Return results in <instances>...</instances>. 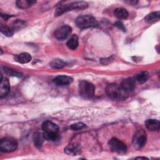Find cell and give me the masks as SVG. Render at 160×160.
I'll return each mask as SVG.
<instances>
[{
	"label": "cell",
	"mask_w": 160,
	"mask_h": 160,
	"mask_svg": "<svg viewBox=\"0 0 160 160\" xmlns=\"http://www.w3.org/2000/svg\"><path fill=\"white\" fill-rule=\"evenodd\" d=\"M106 90L107 94L110 98L117 101L125 100L127 99L129 94V93L126 92L121 86V85L114 83L108 84Z\"/></svg>",
	"instance_id": "6da1fadb"
},
{
	"label": "cell",
	"mask_w": 160,
	"mask_h": 160,
	"mask_svg": "<svg viewBox=\"0 0 160 160\" xmlns=\"http://www.w3.org/2000/svg\"><path fill=\"white\" fill-rule=\"evenodd\" d=\"M88 6V4L85 1H75L69 4H62L59 6L54 12L56 16H61L63 13L71 11L73 9H86Z\"/></svg>",
	"instance_id": "7a4b0ae2"
},
{
	"label": "cell",
	"mask_w": 160,
	"mask_h": 160,
	"mask_svg": "<svg viewBox=\"0 0 160 160\" xmlns=\"http://www.w3.org/2000/svg\"><path fill=\"white\" fill-rule=\"evenodd\" d=\"M79 95L84 99H91L94 96L95 88L90 82L82 80L79 83Z\"/></svg>",
	"instance_id": "3957f363"
},
{
	"label": "cell",
	"mask_w": 160,
	"mask_h": 160,
	"mask_svg": "<svg viewBox=\"0 0 160 160\" xmlns=\"http://www.w3.org/2000/svg\"><path fill=\"white\" fill-rule=\"evenodd\" d=\"M76 24L80 29H87L96 27L98 25L97 20L91 15H81L76 19Z\"/></svg>",
	"instance_id": "277c9868"
},
{
	"label": "cell",
	"mask_w": 160,
	"mask_h": 160,
	"mask_svg": "<svg viewBox=\"0 0 160 160\" xmlns=\"http://www.w3.org/2000/svg\"><path fill=\"white\" fill-rule=\"evenodd\" d=\"M18 142L16 140L12 138H4L0 142V150L3 152H11L16 149Z\"/></svg>",
	"instance_id": "5b68a950"
},
{
	"label": "cell",
	"mask_w": 160,
	"mask_h": 160,
	"mask_svg": "<svg viewBox=\"0 0 160 160\" xmlns=\"http://www.w3.org/2000/svg\"><path fill=\"white\" fill-rule=\"evenodd\" d=\"M147 136L146 132L143 129L138 130L132 138V144L136 149H141L146 144Z\"/></svg>",
	"instance_id": "8992f818"
},
{
	"label": "cell",
	"mask_w": 160,
	"mask_h": 160,
	"mask_svg": "<svg viewBox=\"0 0 160 160\" xmlns=\"http://www.w3.org/2000/svg\"><path fill=\"white\" fill-rule=\"evenodd\" d=\"M108 144L112 152L119 154H124L127 151V147L126 144L116 138L111 139L108 142Z\"/></svg>",
	"instance_id": "52a82bcc"
},
{
	"label": "cell",
	"mask_w": 160,
	"mask_h": 160,
	"mask_svg": "<svg viewBox=\"0 0 160 160\" xmlns=\"http://www.w3.org/2000/svg\"><path fill=\"white\" fill-rule=\"evenodd\" d=\"M72 29L68 25H64L58 28L54 32V37L60 41L66 39L71 33Z\"/></svg>",
	"instance_id": "ba28073f"
},
{
	"label": "cell",
	"mask_w": 160,
	"mask_h": 160,
	"mask_svg": "<svg viewBox=\"0 0 160 160\" xmlns=\"http://www.w3.org/2000/svg\"><path fill=\"white\" fill-rule=\"evenodd\" d=\"M42 129L44 133L59 132V127L57 124L50 121H45L42 124Z\"/></svg>",
	"instance_id": "9c48e42d"
},
{
	"label": "cell",
	"mask_w": 160,
	"mask_h": 160,
	"mask_svg": "<svg viewBox=\"0 0 160 160\" xmlns=\"http://www.w3.org/2000/svg\"><path fill=\"white\" fill-rule=\"evenodd\" d=\"M73 81V79L68 76L60 75L56 76L54 79L53 82L58 86H67L70 84Z\"/></svg>",
	"instance_id": "30bf717a"
},
{
	"label": "cell",
	"mask_w": 160,
	"mask_h": 160,
	"mask_svg": "<svg viewBox=\"0 0 160 160\" xmlns=\"http://www.w3.org/2000/svg\"><path fill=\"white\" fill-rule=\"evenodd\" d=\"M10 91V83L8 78H4L1 80L0 83V97L1 98L6 96Z\"/></svg>",
	"instance_id": "8fae6325"
},
{
	"label": "cell",
	"mask_w": 160,
	"mask_h": 160,
	"mask_svg": "<svg viewBox=\"0 0 160 160\" xmlns=\"http://www.w3.org/2000/svg\"><path fill=\"white\" fill-rule=\"evenodd\" d=\"M64 152L69 156H76L81 152V146L77 143L68 144L64 148Z\"/></svg>",
	"instance_id": "7c38bea8"
},
{
	"label": "cell",
	"mask_w": 160,
	"mask_h": 160,
	"mask_svg": "<svg viewBox=\"0 0 160 160\" xmlns=\"http://www.w3.org/2000/svg\"><path fill=\"white\" fill-rule=\"evenodd\" d=\"M121 86L128 93L134 90L135 88V81L132 78H128L124 79L121 84Z\"/></svg>",
	"instance_id": "4fadbf2b"
},
{
	"label": "cell",
	"mask_w": 160,
	"mask_h": 160,
	"mask_svg": "<svg viewBox=\"0 0 160 160\" xmlns=\"http://www.w3.org/2000/svg\"><path fill=\"white\" fill-rule=\"evenodd\" d=\"M145 125L146 128L151 131H158L160 128V122L158 120L149 119L146 121Z\"/></svg>",
	"instance_id": "5bb4252c"
},
{
	"label": "cell",
	"mask_w": 160,
	"mask_h": 160,
	"mask_svg": "<svg viewBox=\"0 0 160 160\" xmlns=\"http://www.w3.org/2000/svg\"><path fill=\"white\" fill-rule=\"evenodd\" d=\"M114 15L119 19H126L128 18L129 14L126 9L122 8H118L114 9Z\"/></svg>",
	"instance_id": "9a60e30c"
},
{
	"label": "cell",
	"mask_w": 160,
	"mask_h": 160,
	"mask_svg": "<svg viewBox=\"0 0 160 160\" xmlns=\"http://www.w3.org/2000/svg\"><path fill=\"white\" fill-rule=\"evenodd\" d=\"M15 60L21 64L28 63L31 60V56L28 52H22L15 57Z\"/></svg>",
	"instance_id": "2e32d148"
},
{
	"label": "cell",
	"mask_w": 160,
	"mask_h": 160,
	"mask_svg": "<svg viewBox=\"0 0 160 160\" xmlns=\"http://www.w3.org/2000/svg\"><path fill=\"white\" fill-rule=\"evenodd\" d=\"M78 37L76 34H73L67 42V46L71 50L76 49L78 46Z\"/></svg>",
	"instance_id": "e0dca14e"
},
{
	"label": "cell",
	"mask_w": 160,
	"mask_h": 160,
	"mask_svg": "<svg viewBox=\"0 0 160 160\" xmlns=\"http://www.w3.org/2000/svg\"><path fill=\"white\" fill-rule=\"evenodd\" d=\"M36 2L33 0H18L16 1V6L20 9H26L31 7Z\"/></svg>",
	"instance_id": "ac0fdd59"
},
{
	"label": "cell",
	"mask_w": 160,
	"mask_h": 160,
	"mask_svg": "<svg viewBox=\"0 0 160 160\" xmlns=\"http://www.w3.org/2000/svg\"><path fill=\"white\" fill-rule=\"evenodd\" d=\"M149 78V73L147 71H142L136 75L135 79L139 83L143 84L147 81Z\"/></svg>",
	"instance_id": "d6986e66"
},
{
	"label": "cell",
	"mask_w": 160,
	"mask_h": 160,
	"mask_svg": "<svg viewBox=\"0 0 160 160\" xmlns=\"http://www.w3.org/2000/svg\"><path fill=\"white\" fill-rule=\"evenodd\" d=\"M50 66L54 69H61L66 66V62L60 59H55L50 62Z\"/></svg>",
	"instance_id": "ffe728a7"
},
{
	"label": "cell",
	"mask_w": 160,
	"mask_h": 160,
	"mask_svg": "<svg viewBox=\"0 0 160 160\" xmlns=\"http://www.w3.org/2000/svg\"><path fill=\"white\" fill-rule=\"evenodd\" d=\"M33 139L35 146L38 148H40L42 146L44 140H45L43 137V134L39 132H36L34 134Z\"/></svg>",
	"instance_id": "44dd1931"
},
{
	"label": "cell",
	"mask_w": 160,
	"mask_h": 160,
	"mask_svg": "<svg viewBox=\"0 0 160 160\" xmlns=\"http://www.w3.org/2000/svg\"><path fill=\"white\" fill-rule=\"evenodd\" d=\"M25 26H26V22L24 21L17 19L16 21H14L12 23V25H11V28L14 31L15 30H19V29H21L23 28Z\"/></svg>",
	"instance_id": "7402d4cb"
},
{
	"label": "cell",
	"mask_w": 160,
	"mask_h": 160,
	"mask_svg": "<svg viewBox=\"0 0 160 160\" xmlns=\"http://www.w3.org/2000/svg\"><path fill=\"white\" fill-rule=\"evenodd\" d=\"M1 32L6 35V36H8V37H10V36H12L14 34V31L13 29L11 28V27H9V26H7L6 25H4V24H1Z\"/></svg>",
	"instance_id": "603a6c76"
},
{
	"label": "cell",
	"mask_w": 160,
	"mask_h": 160,
	"mask_svg": "<svg viewBox=\"0 0 160 160\" xmlns=\"http://www.w3.org/2000/svg\"><path fill=\"white\" fill-rule=\"evenodd\" d=\"M159 11H155L151 12L146 15L144 18V20L147 22H151L158 19L159 18Z\"/></svg>",
	"instance_id": "cb8c5ba5"
},
{
	"label": "cell",
	"mask_w": 160,
	"mask_h": 160,
	"mask_svg": "<svg viewBox=\"0 0 160 160\" xmlns=\"http://www.w3.org/2000/svg\"><path fill=\"white\" fill-rule=\"evenodd\" d=\"M43 137L45 140L55 141L59 138V132L56 133H43Z\"/></svg>",
	"instance_id": "d4e9b609"
},
{
	"label": "cell",
	"mask_w": 160,
	"mask_h": 160,
	"mask_svg": "<svg viewBox=\"0 0 160 160\" xmlns=\"http://www.w3.org/2000/svg\"><path fill=\"white\" fill-rule=\"evenodd\" d=\"M3 68H4V72L9 74V76H17V77H21L22 76V74L21 72L16 71V70L9 69V68H6V67H4Z\"/></svg>",
	"instance_id": "484cf974"
},
{
	"label": "cell",
	"mask_w": 160,
	"mask_h": 160,
	"mask_svg": "<svg viewBox=\"0 0 160 160\" xmlns=\"http://www.w3.org/2000/svg\"><path fill=\"white\" fill-rule=\"evenodd\" d=\"M86 127V124H84L82 122H77L75 124H73L71 126V129L75 131H78L80 129H82Z\"/></svg>",
	"instance_id": "4316f807"
},
{
	"label": "cell",
	"mask_w": 160,
	"mask_h": 160,
	"mask_svg": "<svg viewBox=\"0 0 160 160\" xmlns=\"http://www.w3.org/2000/svg\"><path fill=\"white\" fill-rule=\"evenodd\" d=\"M114 26H115L116 27H117L118 29H121V31H122L123 32H126V27L124 26V24H123L122 22H121V21H117V22H116L114 23Z\"/></svg>",
	"instance_id": "83f0119b"
},
{
	"label": "cell",
	"mask_w": 160,
	"mask_h": 160,
	"mask_svg": "<svg viewBox=\"0 0 160 160\" xmlns=\"http://www.w3.org/2000/svg\"><path fill=\"white\" fill-rule=\"evenodd\" d=\"M1 17L2 18H4L5 20H7L9 18H11V16H9V15H8V14H1Z\"/></svg>",
	"instance_id": "f1b7e54d"
},
{
	"label": "cell",
	"mask_w": 160,
	"mask_h": 160,
	"mask_svg": "<svg viewBox=\"0 0 160 160\" xmlns=\"http://www.w3.org/2000/svg\"><path fill=\"white\" fill-rule=\"evenodd\" d=\"M127 2H128L130 4L136 5L138 3V1H127Z\"/></svg>",
	"instance_id": "f546056e"
},
{
	"label": "cell",
	"mask_w": 160,
	"mask_h": 160,
	"mask_svg": "<svg viewBox=\"0 0 160 160\" xmlns=\"http://www.w3.org/2000/svg\"><path fill=\"white\" fill-rule=\"evenodd\" d=\"M136 159H148V158H146V157H137V158H136Z\"/></svg>",
	"instance_id": "4dcf8cb0"
}]
</instances>
